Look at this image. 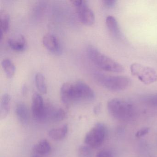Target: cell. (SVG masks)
I'll use <instances>...</instances> for the list:
<instances>
[{
    "label": "cell",
    "instance_id": "obj_12",
    "mask_svg": "<svg viewBox=\"0 0 157 157\" xmlns=\"http://www.w3.org/2000/svg\"><path fill=\"white\" fill-rule=\"evenodd\" d=\"M68 131V127L67 125H63L60 127L50 129L48 132V135L49 137L53 140H60L66 136Z\"/></svg>",
    "mask_w": 157,
    "mask_h": 157
},
{
    "label": "cell",
    "instance_id": "obj_19",
    "mask_svg": "<svg viewBox=\"0 0 157 157\" xmlns=\"http://www.w3.org/2000/svg\"><path fill=\"white\" fill-rule=\"evenodd\" d=\"M2 66L7 77L12 78L15 71V67L12 61L9 59H4L2 61Z\"/></svg>",
    "mask_w": 157,
    "mask_h": 157
},
{
    "label": "cell",
    "instance_id": "obj_21",
    "mask_svg": "<svg viewBox=\"0 0 157 157\" xmlns=\"http://www.w3.org/2000/svg\"><path fill=\"white\" fill-rule=\"evenodd\" d=\"M145 101L151 106L157 107V94L148 96L145 99Z\"/></svg>",
    "mask_w": 157,
    "mask_h": 157
},
{
    "label": "cell",
    "instance_id": "obj_15",
    "mask_svg": "<svg viewBox=\"0 0 157 157\" xmlns=\"http://www.w3.org/2000/svg\"><path fill=\"white\" fill-rule=\"evenodd\" d=\"M51 150V145L49 142L45 139L41 140L33 147L34 152L40 155L48 154Z\"/></svg>",
    "mask_w": 157,
    "mask_h": 157
},
{
    "label": "cell",
    "instance_id": "obj_9",
    "mask_svg": "<svg viewBox=\"0 0 157 157\" xmlns=\"http://www.w3.org/2000/svg\"><path fill=\"white\" fill-rule=\"evenodd\" d=\"M43 43L46 48L52 52H57L59 49L57 38L53 34L47 33L44 36Z\"/></svg>",
    "mask_w": 157,
    "mask_h": 157
},
{
    "label": "cell",
    "instance_id": "obj_2",
    "mask_svg": "<svg viewBox=\"0 0 157 157\" xmlns=\"http://www.w3.org/2000/svg\"><path fill=\"white\" fill-rule=\"evenodd\" d=\"M94 78L100 85L113 91L124 90L130 86L131 80L124 76H111L104 73H94Z\"/></svg>",
    "mask_w": 157,
    "mask_h": 157
},
{
    "label": "cell",
    "instance_id": "obj_1",
    "mask_svg": "<svg viewBox=\"0 0 157 157\" xmlns=\"http://www.w3.org/2000/svg\"><path fill=\"white\" fill-rule=\"evenodd\" d=\"M88 56L94 65L103 70L115 73L124 71L123 66L100 52L93 47H90L87 50Z\"/></svg>",
    "mask_w": 157,
    "mask_h": 157
},
{
    "label": "cell",
    "instance_id": "obj_3",
    "mask_svg": "<svg viewBox=\"0 0 157 157\" xmlns=\"http://www.w3.org/2000/svg\"><path fill=\"white\" fill-rule=\"evenodd\" d=\"M107 109L110 115L118 120L129 119L134 112V108L131 103L118 98L111 99L108 102Z\"/></svg>",
    "mask_w": 157,
    "mask_h": 157
},
{
    "label": "cell",
    "instance_id": "obj_10",
    "mask_svg": "<svg viewBox=\"0 0 157 157\" xmlns=\"http://www.w3.org/2000/svg\"><path fill=\"white\" fill-rule=\"evenodd\" d=\"M8 42L10 46L13 50L21 51L25 49L26 41L24 36L22 35L11 36Z\"/></svg>",
    "mask_w": 157,
    "mask_h": 157
},
{
    "label": "cell",
    "instance_id": "obj_24",
    "mask_svg": "<svg viewBox=\"0 0 157 157\" xmlns=\"http://www.w3.org/2000/svg\"><path fill=\"white\" fill-rule=\"evenodd\" d=\"M102 2L105 6L108 8H112L115 7L117 3L116 1L114 0H104Z\"/></svg>",
    "mask_w": 157,
    "mask_h": 157
},
{
    "label": "cell",
    "instance_id": "obj_20",
    "mask_svg": "<svg viewBox=\"0 0 157 157\" xmlns=\"http://www.w3.org/2000/svg\"><path fill=\"white\" fill-rule=\"evenodd\" d=\"M90 147L87 146H82L79 150V154L80 157H90L91 152L90 149Z\"/></svg>",
    "mask_w": 157,
    "mask_h": 157
},
{
    "label": "cell",
    "instance_id": "obj_27",
    "mask_svg": "<svg viewBox=\"0 0 157 157\" xmlns=\"http://www.w3.org/2000/svg\"><path fill=\"white\" fill-rule=\"evenodd\" d=\"M31 157H40V156L38 155H33V156H32Z\"/></svg>",
    "mask_w": 157,
    "mask_h": 157
},
{
    "label": "cell",
    "instance_id": "obj_11",
    "mask_svg": "<svg viewBox=\"0 0 157 157\" xmlns=\"http://www.w3.org/2000/svg\"><path fill=\"white\" fill-rule=\"evenodd\" d=\"M11 97L8 94H5L2 95L0 103V119L6 118L10 110Z\"/></svg>",
    "mask_w": 157,
    "mask_h": 157
},
{
    "label": "cell",
    "instance_id": "obj_17",
    "mask_svg": "<svg viewBox=\"0 0 157 157\" xmlns=\"http://www.w3.org/2000/svg\"><path fill=\"white\" fill-rule=\"evenodd\" d=\"M66 117L65 110L62 108L52 109L51 108L49 119L54 122H59L64 120Z\"/></svg>",
    "mask_w": 157,
    "mask_h": 157
},
{
    "label": "cell",
    "instance_id": "obj_8",
    "mask_svg": "<svg viewBox=\"0 0 157 157\" xmlns=\"http://www.w3.org/2000/svg\"><path fill=\"white\" fill-rule=\"evenodd\" d=\"M79 19L86 25H92L94 23L95 16L92 10L88 6L86 1H83L81 5L76 8Z\"/></svg>",
    "mask_w": 157,
    "mask_h": 157
},
{
    "label": "cell",
    "instance_id": "obj_13",
    "mask_svg": "<svg viewBox=\"0 0 157 157\" xmlns=\"http://www.w3.org/2000/svg\"><path fill=\"white\" fill-rule=\"evenodd\" d=\"M106 25L108 30L113 36L120 38L122 35L119 25L116 19L113 16H108L106 18Z\"/></svg>",
    "mask_w": 157,
    "mask_h": 157
},
{
    "label": "cell",
    "instance_id": "obj_4",
    "mask_svg": "<svg viewBox=\"0 0 157 157\" xmlns=\"http://www.w3.org/2000/svg\"><path fill=\"white\" fill-rule=\"evenodd\" d=\"M130 69L132 75L144 84H151L157 80V73L152 68L135 63L130 66Z\"/></svg>",
    "mask_w": 157,
    "mask_h": 157
},
{
    "label": "cell",
    "instance_id": "obj_6",
    "mask_svg": "<svg viewBox=\"0 0 157 157\" xmlns=\"http://www.w3.org/2000/svg\"><path fill=\"white\" fill-rule=\"evenodd\" d=\"M50 107H46L43 97L39 94H34L32 98V112L33 116L37 121H44L49 118Z\"/></svg>",
    "mask_w": 157,
    "mask_h": 157
},
{
    "label": "cell",
    "instance_id": "obj_5",
    "mask_svg": "<svg viewBox=\"0 0 157 157\" xmlns=\"http://www.w3.org/2000/svg\"><path fill=\"white\" fill-rule=\"evenodd\" d=\"M105 134L106 128L104 125L97 123L86 134L84 142L90 147H99L103 143Z\"/></svg>",
    "mask_w": 157,
    "mask_h": 157
},
{
    "label": "cell",
    "instance_id": "obj_23",
    "mask_svg": "<svg viewBox=\"0 0 157 157\" xmlns=\"http://www.w3.org/2000/svg\"><path fill=\"white\" fill-rule=\"evenodd\" d=\"M150 128H145L139 130L136 134V136L137 138H140L147 134L149 132Z\"/></svg>",
    "mask_w": 157,
    "mask_h": 157
},
{
    "label": "cell",
    "instance_id": "obj_16",
    "mask_svg": "<svg viewBox=\"0 0 157 157\" xmlns=\"http://www.w3.org/2000/svg\"><path fill=\"white\" fill-rule=\"evenodd\" d=\"M10 16L9 13L5 10H0V25H1V40L4 33H7L10 26Z\"/></svg>",
    "mask_w": 157,
    "mask_h": 157
},
{
    "label": "cell",
    "instance_id": "obj_22",
    "mask_svg": "<svg viewBox=\"0 0 157 157\" xmlns=\"http://www.w3.org/2000/svg\"><path fill=\"white\" fill-rule=\"evenodd\" d=\"M96 157H113V156L111 151L104 150L98 152Z\"/></svg>",
    "mask_w": 157,
    "mask_h": 157
},
{
    "label": "cell",
    "instance_id": "obj_26",
    "mask_svg": "<svg viewBox=\"0 0 157 157\" xmlns=\"http://www.w3.org/2000/svg\"><path fill=\"white\" fill-rule=\"evenodd\" d=\"M100 110H101V105H97L94 109V112L95 114H98L100 113Z\"/></svg>",
    "mask_w": 157,
    "mask_h": 157
},
{
    "label": "cell",
    "instance_id": "obj_18",
    "mask_svg": "<svg viewBox=\"0 0 157 157\" xmlns=\"http://www.w3.org/2000/svg\"><path fill=\"white\" fill-rule=\"evenodd\" d=\"M36 85L39 92L41 93L46 94L47 92L46 82L45 77L41 73H37L35 77Z\"/></svg>",
    "mask_w": 157,
    "mask_h": 157
},
{
    "label": "cell",
    "instance_id": "obj_14",
    "mask_svg": "<svg viewBox=\"0 0 157 157\" xmlns=\"http://www.w3.org/2000/svg\"><path fill=\"white\" fill-rule=\"evenodd\" d=\"M15 111L17 118L21 123L25 124L28 123L30 115L29 110L25 104H19L16 106Z\"/></svg>",
    "mask_w": 157,
    "mask_h": 157
},
{
    "label": "cell",
    "instance_id": "obj_25",
    "mask_svg": "<svg viewBox=\"0 0 157 157\" xmlns=\"http://www.w3.org/2000/svg\"><path fill=\"white\" fill-rule=\"evenodd\" d=\"M82 2L83 1H82V0H73V1H71V2L76 8H77L81 5Z\"/></svg>",
    "mask_w": 157,
    "mask_h": 157
},
{
    "label": "cell",
    "instance_id": "obj_7",
    "mask_svg": "<svg viewBox=\"0 0 157 157\" xmlns=\"http://www.w3.org/2000/svg\"><path fill=\"white\" fill-rule=\"evenodd\" d=\"M95 97L93 90L89 85L83 81H78L72 83L71 89V100L73 101L80 100L91 101Z\"/></svg>",
    "mask_w": 157,
    "mask_h": 157
}]
</instances>
